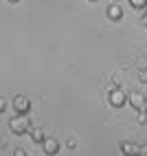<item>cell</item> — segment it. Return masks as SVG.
<instances>
[{"mask_svg":"<svg viewBox=\"0 0 147 156\" xmlns=\"http://www.w3.org/2000/svg\"><path fill=\"white\" fill-rule=\"evenodd\" d=\"M31 119H29V114H16V117L9 121V130H11L13 134H18V136H24V134L31 132Z\"/></svg>","mask_w":147,"mask_h":156,"instance_id":"obj_1","label":"cell"},{"mask_svg":"<svg viewBox=\"0 0 147 156\" xmlns=\"http://www.w3.org/2000/svg\"><path fill=\"white\" fill-rule=\"evenodd\" d=\"M119 150L123 152V156H147V147L138 143H132V141H123L119 145Z\"/></svg>","mask_w":147,"mask_h":156,"instance_id":"obj_2","label":"cell"},{"mask_svg":"<svg viewBox=\"0 0 147 156\" xmlns=\"http://www.w3.org/2000/svg\"><path fill=\"white\" fill-rule=\"evenodd\" d=\"M108 101H110L112 108H123L125 103H128V95H125L123 90H119V88H112L108 92Z\"/></svg>","mask_w":147,"mask_h":156,"instance_id":"obj_3","label":"cell"},{"mask_svg":"<svg viewBox=\"0 0 147 156\" xmlns=\"http://www.w3.org/2000/svg\"><path fill=\"white\" fill-rule=\"evenodd\" d=\"M128 103L136 112H145L147 110V97L143 95V92H132V95L128 97Z\"/></svg>","mask_w":147,"mask_h":156,"instance_id":"obj_4","label":"cell"},{"mask_svg":"<svg viewBox=\"0 0 147 156\" xmlns=\"http://www.w3.org/2000/svg\"><path fill=\"white\" fill-rule=\"evenodd\" d=\"M13 108H16V114H29L31 112V99L26 95H18L13 99Z\"/></svg>","mask_w":147,"mask_h":156,"instance_id":"obj_5","label":"cell"},{"mask_svg":"<svg viewBox=\"0 0 147 156\" xmlns=\"http://www.w3.org/2000/svg\"><path fill=\"white\" fill-rule=\"evenodd\" d=\"M42 150H44V154H48V156H57V152H59V141L53 139V136H46L44 141H42Z\"/></svg>","mask_w":147,"mask_h":156,"instance_id":"obj_6","label":"cell"},{"mask_svg":"<svg viewBox=\"0 0 147 156\" xmlns=\"http://www.w3.org/2000/svg\"><path fill=\"white\" fill-rule=\"evenodd\" d=\"M108 18L114 20V22H119V20L123 18V7L121 5H110L108 7Z\"/></svg>","mask_w":147,"mask_h":156,"instance_id":"obj_7","label":"cell"},{"mask_svg":"<svg viewBox=\"0 0 147 156\" xmlns=\"http://www.w3.org/2000/svg\"><path fill=\"white\" fill-rule=\"evenodd\" d=\"M29 134H31V139H33V143H37V145H40L42 141L46 139V134L42 132L40 128H31V132H29Z\"/></svg>","mask_w":147,"mask_h":156,"instance_id":"obj_8","label":"cell"},{"mask_svg":"<svg viewBox=\"0 0 147 156\" xmlns=\"http://www.w3.org/2000/svg\"><path fill=\"white\" fill-rule=\"evenodd\" d=\"M130 5H132L134 9H145V7H147V0H130Z\"/></svg>","mask_w":147,"mask_h":156,"instance_id":"obj_9","label":"cell"},{"mask_svg":"<svg viewBox=\"0 0 147 156\" xmlns=\"http://www.w3.org/2000/svg\"><path fill=\"white\" fill-rule=\"evenodd\" d=\"M138 123H141V126H145V123H147V114H145V112H138Z\"/></svg>","mask_w":147,"mask_h":156,"instance_id":"obj_10","label":"cell"},{"mask_svg":"<svg viewBox=\"0 0 147 156\" xmlns=\"http://www.w3.org/2000/svg\"><path fill=\"white\" fill-rule=\"evenodd\" d=\"M13 156H29V154H26L22 147H18V150H13Z\"/></svg>","mask_w":147,"mask_h":156,"instance_id":"obj_11","label":"cell"},{"mask_svg":"<svg viewBox=\"0 0 147 156\" xmlns=\"http://www.w3.org/2000/svg\"><path fill=\"white\" fill-rule=\"evenodd\" d=\"M5 110H7V101H5L2 97H0V114H2Z\"/></svg>","mask_w":147,"mask_h":156,"instance_id":"obj_12","label":"cell"},{"mask_svg":"<svg viewBox=\"0 0 147 156\" xmlns=\"http://www.w3.org/2000/svg\"><path fill=\"white\" fill-rule=\"evenodd\" d=\"M141 81H143V84L147 81V73H141Z\"/></svg>","mask_w":147,"mask_h":156,"instance_id":"obj_13","label":"cell"},{"mask_svg":"<svg viewBox=\"0 0 147 156\" xmlns=\"http://www.w3.org/2000/svg\"><path fill=\"white\" fill-rule=\"evenodd\" d=\"M9 2H13V5H16V2H20V0H9Z\"/></svg>","mask_w":147,"mask_h":156,"instance_id":"obj_14","label":"cell"},{"mask_svg":"<svg viewBox=\"0 0 147 156\" xmlns=\"http://www.w3.org/2000/svg\"><path fill=\"white\" fill-rule=\"evenodd\" d=\"M145 27H147V18H145Z\"/></svg>","mask_w":147,"mask_h":156,"instance_id":"obj_15","label":"cell"},{"mask_svg":"<svg viewBox=\"0 0 147 156\" xmlns=\"http://www.w3.org/2000/svg\"><path fill=\"white\" fill-rule=\"evenodd\" d=\"M90 2H97V0H90Z\"/></svg>","mask_w":147,"mask_h":156,"instance_id":"obj_16","label":"cell"}]
</instances>
